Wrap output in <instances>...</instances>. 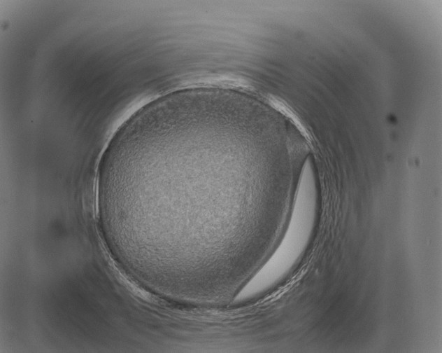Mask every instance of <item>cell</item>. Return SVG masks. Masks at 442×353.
<instances>
[{
  "instance_id": "obj_1",
  "label": "cell",
  "mask_w": 442,
  "mask_h": 353,
  "mask_svg": "<svg viewBox=\"0 0 442 353\" xmlns=\"http://www.w3.org/2000/svg\"><path fill=\"white\" fill-rule=\"evenodd\" d=\"M257 143L231 119L159 102L137 111L116 132L98 178L124 207L158 209L153 235L164 247L178 250L190 210L183 251L194 249L195 210L199 245L200 233L204 244L206 233L217 244V233H224L236 246L227 233L237 244L250 237V214L264 186Z\"/></svg>"
},
{
  "instance_id": "obj_2",
  "label": "cell",
  "mask_w": 442,
  "mask_h": 353,
  "mask_svg": "<svg viewBox=\"0 0 442 353\" xmlns=\"http://www.w3.org/2000/svg\"><path fill=\"white\" fill-rule=\"evenodd\" d=\"M314 176L312 169L302 170L287 229L276 248L265 257L238 293V300L255 298L270 291L285 277L307 244L314 222Z\"/></svg>"
}]
</instances>
